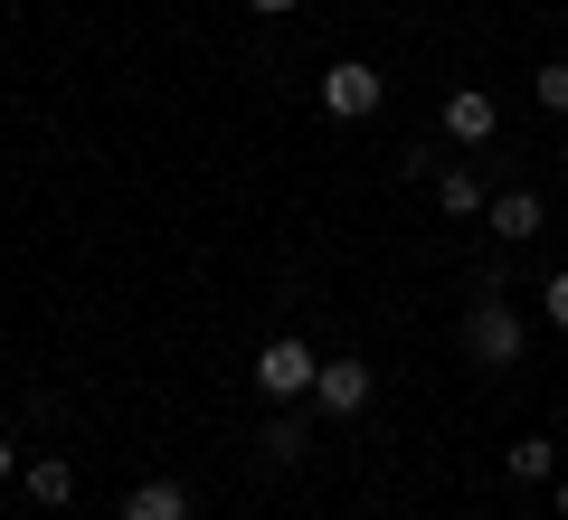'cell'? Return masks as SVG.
<instances>
[{
  "label": "cell",
  "instance_id": "cell-1",
  "mask_svg": "<svg viewBox=\"0 0 568 520\" xmlns=\"http://www.w3.org/2000/svg\"><path fill=\"white\" fill-rule=\"evenodd\" d=\"M521 350H530V322H521V303H503V294H474V303H465V360H474V369H521Z\"/></svg>",
  "mask_w": 568,
  "mask_h": 520
},
{
  "label": "cell",
  "instance_id": "cell-2",
  "mask_svg": "<svg viewBox=\"0 0 568 520\" xmlns=\"http://www.w3.org/2000/svg\"><path fill=\"white\" fill-rule=\"evenodd\" d=\"M313 379H323V350H313V340L275 332V340L256 350V398H265V407H313Z\"/></svg>",
  "mask_w": 568,
  "mask_h": 520
},
{
  "label": "cell",
  "instance_id": "cell-3",
  "mask_svg": "<svg viewBox=\"0 0 568 520\" xmlns=\"http://www.w3.org/2000/svg\"><path fill=\"white\" fill-rule=\"evenodd\" d=\"M379 104H388V77H379L369 58H332V67H323V114H332V123H369Z\"/></svg>",
  "mask_w": 568,
  "mask_h": 520
},
{
  "label": "cell",
  "instance_id": "cell-4",
  "mask_svg": "<svg viewBox=\"0 0 568 520\" xmlns=\"http://www.w3.org/2000/svg\"><path fill=\"white\" fill-rule=\"evenodd\" d=\"M369 398H379V369H369V360H351V350H332V360H323V379H313V407H323V417H361Z\"/></svg>",
  "mask_w": 568,
  "mask_h": 520
},
{
  "label": "cell",
  "instance_id": "cell-5",
  "mask_svg": "<svg viewBox=\"0 0 568 520\" xmlns=\"http://www.w3.org/2000/svg\"><path fill=\"white\" fill-rule=\"evenodd\" d=\"M436 123H446V142H465V152H484V142L503 133V104H493L484 85H455V95L436 104Z\"/></svg>",
  "mask_w": 568,
  "mask_h": 520
},
{
  "label": "cell",
  "instance_id": "cell-6",
  "mask_svg": "<svg viewBox=\"0 0 568 520\" xmlns=\"http://www.w3.org/2000/svg\"><path fill=\"white\" fill-rule=\"evenodd\" d=\"M484 227H493V237H503V246H530V237H540V227H549V200H540V190H493Z\"/></svg>",
  "mask_w": 568,
  "mask_h": 520
},
{
  "label": "cell",
  "instance_id": "cell-7",
  "mask_svg": "<svg viewBox=\"0 0 568 520\" xmlns=\"http://www.w3.org/2000/svg\"><path fill=\"white\" fill-rule=\"evenodd\" d=\"M256 455L275 463V473H284V463H304V455H313V417H304V407H275L265 436H256Z\"/></svg>",
  "mask_w": 568,
  "mask_h": 520
},
{
  "label": "cell",
  "instance_id": "cell-8",
  "mask_svg": "<svg viewBox=\"0 0 568 520\" xmlns=\"http://www.w3.org/2000/svg\"><path fill=\"white\" fill-rule=\"evenodd\" d=\"M436 208H446V218H484L493 208L484 171H474V161H446V171H436Z\"/></svg>",
  "mask_w": 568,
  "mask_h": 520
},
{
  "label": "cell",
  "instance_id": "cell-9",
  "mask_svg": "<svg viewBox=\"0 0 568 520\" xmlns=\"http://www.w3.org/2000/svg\"><path fill=\"white\" fill-rule=\"evenodd\" d=\"M114 520H190V492H181L171 473H152V482H133V492H123Z\"/></svg>",
  "mask_w": 568,
  "mask_h": 520
},
{
  "label": "cell",
  "instance_id": "cell-10",
  "mask_svg": "<svg viewBox=\"0 0 568 520\" xmlns=\"http://www.w3.org/2000/svg\"><path fill=\"white\" fill-rule=\"evenodd\" d=\"M29 501H39V511H67V501H77V463L39 455V463H29Z\"/></svg>",
  "mask_w": 568,
  "mask_h": 520
},
{
  "label": "cell",
  "instance_id": "cell-11",
  "mask_svg": "<svg viewBox=\"0 0 568 520\" xmlns=\"http://www.w3.org/2000/svg\"><path fill=\"white\" fill-rule=\"evenodd\" d=\"M503 473L511 482H549V473H559V445H549V436H511L503 445Z\"/></svg>",
  "mask_w": 568,
  "mask_h": 520
},
{
  "label": "cell",
  "instance_id": "cell-12",
  "mask_svg": "<svg viewBox=\"0 0 568 520\" xmlns=\"http://www.w3.org/2000/svg\"><path fill=\"white\" fill-rule=\"evenodd\" d=\"M530 95H540V114H568V58H549L540 77H530Z\"/></svg>",
  "mask_w": 568,
  "mask_h": 520
},
{
  "label": "cell",
  "instance_id": "cell-13",
  "mask_svg": "<svg viewBox=\"0 0 568 520\" xmlns=\"http://www.w3.org/2000/svg\"><path fill=\"white\" fill-rule=\"evenodd\" d=\"M436 171H446V152H436V142H417V152H398V181H426V190H436Z\"/></svg>",
  "mask_w": 568,
  "mask_h": 520
},
{
  "label": "cell",
  "instance_id": "cell-14",
  "mask_svg": "<svg viewBox=\"0 0 568 520\" xmlns=\"http://www.w3.org/2000/svg\"><path fill=\"white\" fill-rule=\"evenodd\" d=\"M540 303H549V332H568V265H559V275L540 284Z\"/></svg>",
  "mask_w": 568,
  "mask_h": 520
},
{
  "label": "cell",
  "instance_id": "cell-15",
  "mask_svg": "<svg viewBox=\"0 0 568 520\" xmlns=\"http://www.w3.org/2000/svg\"><path fill=\"white\" fill-rule=\"evenodd\" d=\"M246 10H256V20H284V10H304V0H246Z\"/></svg>",
  "mask_w": 568,
  "mask_h": 520
},
{
  "label": "cell",
  "instance_id": "cell-16",
  "mask_svg": "<svg viewBox=\"0 0 568 520\" xmlns=\"http://www.w3.org/2000/svg\"><path fill=\"white\" fill-rule=\"evenodd\" d=\"M10 473H20V445H10V436H0V482H10Z\"/></svg>",
  "mask_w": 568,
  "mask_h": 520
},
{
  "label": "cell",
  "instance_id": "cell-17",
  "mask_svg": "<svg viewBox=\"0 0 568 520\" xmlns=\"http://www.w3.org/2000/svg\"><path fill=\"white\" fill-rule=\"evenodd\" d=\"M559 520H568V482H559Z\"/></svg>",
  "mask_w": 568,
  "mask_h": 520
},
{
  "label": "cell",
  "instance_id": "cell-18",
  "mask_svg": "<svg viewBox=\"0 0 568 520\" xmlns=\"http://www.w3.org/2000/svg\"><path fill=\"white\" fill-rule=\"evenodd\" d=\"M559 227H568V208H559Z\"/></svg>",
  "mask_w": 568,
  "mask_h": 520
}]
</instances>
